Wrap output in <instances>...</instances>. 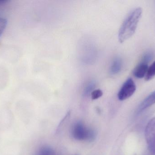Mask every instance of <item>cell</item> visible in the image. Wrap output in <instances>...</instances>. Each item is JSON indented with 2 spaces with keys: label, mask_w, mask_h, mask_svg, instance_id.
<instances>
[{
  "label": "cell",
  "mask_w": 155,
  "mask_h": 155,
  "mask_svg": "<svg viewBox=\"0 0 155 155\" xmlns=\"http://www.w3.org/2000/svg\"><path fill=\"white\" fill-rule=\"evenodd\" d=\"M103 93L100 89L94 90L91 93V98L93 100H96L103 96Z\"/></svg>",
  "instance_id": "8fae6325"
},
{
  "label": "cell",
  "mask_w": 155,
  "mask_h": 155,
  "mask_svg": "<svg viewBox=\"0 0 155 155\" xmlns=\"http://www.w3.org/2000/svg\"><path fill=\"white\" fill-rule=\"evenodd\" d=\"M6 1H3V0H0V4L3 3L5 2Z\"/></svg>",
  "instance_id": "5bb4252c"
},
{
  "label": "cell",
  "mask_w": 155,
  "mask_h": 155,
  "mask_svg": "<svg viewBox=\"0 0 155 155\" xmlns=\"http://www.w3.org/2000/svg\"><path fill=\"white\" fill-rule=\"evenodd\" d=\"M143 10L140 7L132 11L122 24L118 32V40L123 43L133 36L136 31L137 25L141 19Z\"/></svg>",
  "instance_id": "6da1fadb"
},
{
  "label": "cell",
  "mask_w": 155,
  "mask_h": 155,
  "mask_svg": "<svg viewBox=\"0 0 155 155\" xmlns=\"http://www.w3.org/2000/svg\"><path fill=\"white\" fill-rule=\"evenodd\" d=\"M122 61L119 57L116 58L110 67V72L112 75H116L120 72L122 68Z\"/></svg>",
  "instance_id": "52a82bcc"
},
{
  "label": "cell",
  "mask_w": 155,
  "mask_h": 155,
  "mask_svg": "<svg viewBox=\"0 0 155 155\" xmlns=\"http://www.w3.org/2000/svg\"><path fill=\"white\" fill-rule=\"evenodd\" d=\"M155 103V91L149 95L138 106L137 109V113H142L148 107Z\"/></svg>",
  "instance_id": "5b68a950"
},
{
  "label": "cell",
  "mask_w": 155,
  "mask_h": 155,
  "mask_svg": "<svg viewBox=\"0 0 155 155\" xmlns=\"http://www.w3.org/2000/svg\"><path fill=\"white\" fill-rule=\"evenodd\" d=\"M153 58V53L151 52H148L146 53L143 56V59H142V62L147 63H148L149 62H150V61L152 60Z\"/></svg>",
  "instance_id": "7c38bea8"
},
{
  "label": "cell",
  "mask_w": 155,
  "mask_h": 155,
  "mask_svg": "<svg viewBox=\"0 0 155 155\" xmlns=\"http://www.w3.org/2000/svg\"><path fill=\"white\" fill-rule=\"evenodd\" d=\"M53 151L50 147H44L40 149L35 155H53Z\"/></svg>",
  "instance_id": "9c48e42d"
},
{
  "label": "cell",
  "mask_w": 155,
  "mask_h": 155,
  "mask_svg": "<svg viewBox=\"0 0 155 155\" xmlns=\"http://www.w3.org/2000/svg\"><path fill=\"white\" fill-rule=\"evenodd\" d=\"M148 63L141 62L134 71V75L137 78H143L146 76L148 69Z\"/></svg>",
  "instance_id": "8992f818"
},
{
  "label": "cell",
  "mask_w": 155,
  "mask_h": 155,
  "mask_svg": "<svg viewBox=\"0 0 155 155\" xmlns=\"http://www.w3.org/2000/svg\"><path fill=\"white\" fill-rule=\"evenodd\" d=\"M7 21L4 18H0V36L6 27Z\"/></svg>",
  "instance_id": "4fadbf2b"
},
{
  "label": "cell",
  "mask_w": 155,
  "mask_h": 155,
  "mask_svg": "<svg viewBox=\"0 0 155 155\" xmlns=\"http://www.w3.org/2000/svg\"><path fill=\"white\" fill-rule=\"evenodd\" d=\"M136 90V86L132 78H128L124 83L117 94L120 101H124L131 97Z\"/></svg>",
  "instance_id": "3957f363"
},
{
  "label": "cell",
  "mask_w": 155,
  "mask_h": 155,
  "mask_svg": "<svg viewBox=\"0 0 155 155\" xmlns=\"http://www.w3.org/2000/svg\"><path fill=\"white\" fill-rule=\"evenodd\" d=\"M95 86V83L94 82L91 81L88 83L86 86L84 90V93L85 95H88L89 94L91 93L94 91Z\"/></svg>",
  "instance_id": "30bf717a"
},
{
  "label": "cell",
  "mask_w": 155,
  "mask_h": 155,
  "mask_svg": "<svg viewBox=\"0 0 155 155\" xmlns=\"http://www.w3.org/2000/svg\"><path fill=\"white\" fill-rule=\"evenodd\" d=\"M145 137L149 150L155 154V117L152 118L147 125Z\"/></svg>",
  "instance_id": "277c9868"
},
{
  "label": "cell",
  "mask_w": 155,
  "mask_h": 155,
  "mask_svg": "<svg viewBox=\"0 0 155 155\" xmlns=\"http://www.w3.org/2000/svg\"><path fill=\"white\" fill-rule=\"evenodd\" d=\"M73 137L77 140H92L94 137L93 131L87 129L82 123L78 122L74 126L72 132Z\"/></svg>",
  "instance_id": "7a4b0ae2"
},
{
  "label": "cell",
  "mask_w": 155,
  "mask_h": 155,
  "mask_svg": "<svg viewBox=\"0 0 155 155\" xmlns=\"http://www.w3.org/2000/svg\"><path fill=\"white\" fill-rule=\"evenodd\" d=\"M155 76V61L148 67L147 73L145 76L146 81H150Z\"/></svg>",
  "instance_id": "ba28073f"
}]
</instances>
